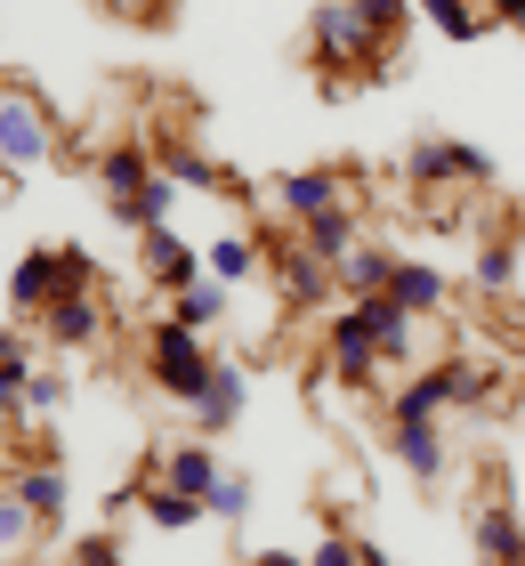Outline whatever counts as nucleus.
Instances as JSON below:
<instances>
[{
    "label": "nucleus",
    "mask_w": 525,
    "mask_h": 566,
    "mask_svg": "<svg viewBox=\"0 0 525 566\" xmlns=\"http://www.w3.org/2000/svg\"><path fill=\"white\" fill-rule=\"evenodd\" d=\"M57 154V106H41V90L0 82V170H49Z\"/></svg>",
    "instance_id": "nucleus-1"
},
{
    "label": "nucleus",
    "mask_w": 525,
    "mask_h": 566,
    "mask_svg": "<svg viewBox=\"0 0 525 566\" xmlns=\"http://www.w3.org/2000/svg\"><path fill=\"white\" fill-rule=\"evenodd\" d=\"M146 373H154V389H162V397L195 405V397L210 389V373H219V356L202 348V332H195V324L162 316V324L146 332Z\"/></svg>",
    "instance_id": "nucleus-2"
},
{
    "label": "nucleus",
    "mask_w": 525,
    "mask_h": 566,
    "mask_svg": "<svg viewBox=\"0 0 525 566\" xmlns=\"http://www.w3.org/2000/svg\"><path fill=\"white\" fill-rule=\"evenodd\" d=\"M307 41H315V57H324V73H372L388 65V33H372V17L356 9V0H324V9L307 17Z\"/></svg>",
    "instance_id": "nucleus-3"
},
{
    "label": "nucleus",
    "mask_w": 525,
    "mask_h": 566,
    "mask_svg": "<svg viewBox=\"0 0 525 566\" xmlns=\"http://www.w3.org/2000/svg\"><path fill=\"white\" fill-rule=\"evenodd\" d=\"M405 178L420 195H429V187H485L493 154L485 146H461V138H412L405 146Z\"/></svg>",
    "instance_id": "nucleus-4"
},
{
    "label": "nucleus",
    "mask_w": 525,
    "mask_h": 566,
    "mask_svg": "<svg viewBox=\"0 0 525 566\" xmlns=\"http://www.w3.org/2000/svg\"><path fill=\"white\" fill-rule=\"evenodd\" d=\"M65 292H82V283L65 275V260H57V251H24V260L9 268V307H17L24 324H41V316H49V307H57Z\"/></svg>",
    "instance_id": "nucleus-5"
},
{
    "label": "nucleus",
    "mask_w": 525,
    "mask_h": 566,
    "mask_svg": "<svg viewBox=\"0 0 525 566\" xmlns=\"http://www.w3.org/2000/svg\"><path fill=\"white\" fill-rule=\"evenodd\" d=\"M138 268H146L154 292L170 300V292H187V283L202 275V251L178 235V227H146V235H138Z\"/></svg>",
    "instance_id": "nucleus-6"
},
{
    "label": "nucleus",
    "mask_w": 525,
    "mask_h": 566,
    "mask_svg": "<svg viewBox=\"0 0 525 566\" xmlns=\"http://www.w3.org/2000/svg\"><path fill=\"white\" fill-rule=\"evenodd\" d=\"M332 202H348V163H315V170H283L275 178V211L283 219H315V211H332Z\"/></svg>",
    "instance_id": "nucleus-7"
},
{
    "label": "nucleus",
    "mask_w": 525,
    "mask_h": 566,
    "mask_svg": "<svg viewBox=\"0 0 525 566\" xmlns=\"http://www.w3.org/2000/svg\"><path fill=\"white\" fill-rule=\"evenodd\" d=\"M324 365H332L339 380H372V373L388 365V356H380V340H372V324H364V316H356V307H348V316H332V340H324Z\"/></svg>",
    "instance_id": "nucleus-8"
},
{
    "label": "nucleus",
    "mask_w": 525,
    "mask_h": 566,
    "mask_svg": "<svg viewBox=\"0 0 525 566\" xmlns=\"http://www.w3.org/2000/svg\"><path fill=\"white\" fill-rule=\"evenodd\" d=\"M41 332H49V348H97L105 340V300L97 292H65L41 316Z\"/></svg>",
    "instance_id": "nucleus-9"
},
{
    "label": "nucleus",
    "mask_w": 525,
    "mask_h": 566,
    "mask_svg": "<svg viewBox=\"0 0 525 566\" xmlns=\"http://www.w3.org/2000/svg\"><path fill=\"white\" fill-rule=\"evenodd\" d=\"M275 275H283V300L292 307H332V292H339V268L315 260V251H300V243L275 260Z\"/></svg>",
    "instance_id": "nucleus-10"
},
{
    "label": "nucleus",
    "mask_w": 525,
    "mask_h": 566,
    "mask_svg": "<svg viewBox=\"0 0 525 566\" xmlns=\"http://www.w3.org/2000/svg\"><path fill=\"white\" fill-rule=\"evenodd\" d=\"M469 543H477L485 566H525V526H517L510 502H485L477 518H469Z\"/></svg>",
    "instance_id": "nucleus-11"
},
{
    "label": "nucleus",
    "mask_w": 525,
    "mask_h": 566,
    "mask_svg": "<svg viewBox=\"0 0 525 566\" xmlns=\"http://www.w3.org/2000/svg\"><path fill=\"white\" fill-rule=\"evenodd\" d=\"M388 453H397L420 485L444 478V429H437V421H388Z\"/></svg>",
    "instance_id": "nucleus-12"
},
{
    "label": "nucleus",
    "mask_w": 525,
    "mask_h": 566,
    "mask_svg": "<svg viewBox=\"0 0 525 566\" xmlns=\"http://www.w3.org/2000/svg\"><path fill=\"white\" fill-rule=\"evenodd\" d=\"M348 307H356L364 324H372V340H380L388 365H397V356L412 348V324H420V316H412V307H405L397 292H364V300H348Z\"/></svg>",
    "instance_id": "nucleus-13"
},
{
    "label": "nucleus",
    "mask_w": 525,
    "mask_h": 566,
    "mask_svg": "<svg viewBox=\"0 0 525 566\" xmlns=\"http://www.w3.org/2000/svg\"><path fill=\"white\" fill-rule=\"evenodd\" d=\"M146 478H162V485H178V494H210V485H219V453L210 446H170V453H154L146 461Z\"/></svg>",
    "instance_id": "nucleus-14"
},
{
    "label": "nucleus",
    "mask_w": 525,
    "mask_h": 566,
    "mask_svg": "<svg viewBox=\"0 0 525 566\" xmlns=\"http://www.w3.org/2000/svg\"><path fill=\"white\" fill-rule=\"evenodd\" d=\"M397 260H405V251H388V243H372V235H364V243H348V260H339V292H348V300H364V292H388Z\"/></svg>",
    "instance_id": "nucleus-15"
},
{
    "label": "nucleus",
    "mask_w": 525,
    "mask_h": 566,
    "mask_svg": "<svg viewBox=\"0 0 525 566\" xmlns=\"http://www.w3.org/2000/svg\"><path fill=\"white\" fill-rule=\"evenodd\" d=\"M259 260H267V243H259V235H210L202 243V275H219L227 292H234V283H251Z\"/></svg>",
    "instance_id": "nucleus-16"
},
{
    "label": "nucleus",
    "mask_w": 525,
    "mask_h": 566,
    "mask_svg": "<svg viewBox=\"0 0 525 566\" xmlns=\"http://www.w3.org/2000/svg\"><path fill=\"white\" fill-rule=\"evenodd\" d=\"M348 243H364L356 235V211L348 202H332V211H315V219H300V251H315V260H348Z\"/></svg>",
    "instance_id": "nucleus-17"
},
{
    "label": "nucleus",
    "mask_w": 525,
    "mask_h": 566,
    "mask_svg": "<svg viewBox=\"0 0 525 566\" xmlns=\"http://www.w3.org/2000/svg\"><path fill=\"white\" fill-rule=\"evenodd\" d=\"M97 178H105V202H129V195H146L162 170H154L146 146H114V154H97Z\"/></svg>",
    "instance_id": "nucleus-18"
},
{
    "label": "nucleus",
    "mask_w": 525,
    "mask_h": 566,
    "mask_svg": "<svg viewBox=\"0 0 525 566\" xmlns=\"http://www.w3.org/2000/svg\"><path fill=\"white\" fill-rule=\"evenodd\" d=\"M138 510L154 518V534H187L195 518H210L195 494H178V485H162V478H146V485H138Z\"/></svg>",
    "instance_id": "nucleus-19"
},
{
    "label": "nucleus",
    "mask_w": 525,
    "mask_h": 566,
    "mask_svg": "<svg viewBox=\"0 0 525 566\" xmlns=\"http://www.w3.org/2000/svg\"><path fill=\"white\" fill-rule=\"evenodd\" d=\"M234 413H243V365H219V373H210V389L195 397V429L219 437V429H234Z\"/></svg>",
    "instance_id": "nucleus-20"
},
{
    "label": "nucleus",
    "mask_w": 525,
    "mask_h": 566,
    "mask_svg": "<svg viewBox=\"0 0 525 566\" xmlns=\"http://www.w3.org/2000/svg\"><path fill=\"white\" fill-rule=\"evenodd\" d=\"M388 292H397L412 316H437V307H444V268H429V260H397Z\"/></svg>",
    "instance_id": "nucleus-21"
},
{
    "label": "nucleus",
    "mask_w": 525,
    "mask_h": 566,
    "mask_svg": "<svg viewBox=\"0 0 525 566\" xmlns=\"http://www.w3.org/2000/svg\"><path fill=\"white\" fill-rule=\"evenodd\" d=\"M437 397L444 405H485V389H493V373L477 365V356H437Z\"/></svg>",
    "instance_id": "nucleus-22"
},
{
    "label": "nucleus",
    "mask_w": 525,
    "mask_h": 566,
    "mask_svg": "<svg viewBox=\"0 0 525 566\" xmlns=\"http://www.w3.org/2000/svg\"><path fill=\"white\" fill-rule=\"evenodd\" d=\"M33 348H24V332H0V421L24 413V380H33Z\"/></svg>",
    "instance_id": "nucleus-23"
},
{
    "label": "nucleus",
    "mask_w": 525,
    "mask_h": 566,
    "mask_svg": "<svg viewBox=\"0 0 525 566\" xmlns=\"http://www.w3.org/2000/svg\"><path fill=\"white\" fill-rule=\"evenodd\" d=\"M170 202H178V178L162 170L146 195H129V202H114V219L129 227V235H146V227H170Z\"/></svg>",
    "instance_id": "nucleus-24"
},
{
    "label": "nucleus",
    "mask_w": 525,
    "mask_h": 566,
    "mask_svg": "<svg viewBox=\"0 0 525 566\" xmlns=\"http://www.w3.org/2000/svg\"><path fill=\"white\" fill-rule=\"evenodd\" d=\"M170 316L195 324V332H210V324L227 316V283H219V275H195L187 292H170Z\"/></svg>",
    "instance_id": "nucleus-25"
},
{
    "label": "nucleus",
    "mask_w": 525,
    "mask_h": 566,
    "mask_svg": "<svg viewBox=\"0 0 525 566\" xmlns=\"http://www.w3.org/2000/svg\"><path fill=\"white\" fill-rule=\"evenodd\" d=\"M17 494H24V510H33L41 526H57V518H65V478L49 470V461H33V470H17Z\"/></svg>",
    "instance_id": "nucleus-26"
},
{
    "label": "nucleus",
    "mask_w": 525,
    "mask_h": 566,
    "mask_svg": "<svg viewBox=\"0 0 525 566\" xmlns=\"http://www.w3.org/2000/svg\"><path fill=\"white\" fill-rule=\"evenodd\" d=\"M510 283H517V235H485V243H477V292L502 300Z\"/></svg>",
    "instance_id": "nucleus-27"
},
{
    "label": "nucleus",
    "mask_w": 525,
    "mask_h": 566,
    "mask_svg": "<svg viewBox=\"0 0 525 566\" xmlns=\"http://www.w3.org/2000/svg\"><path fill=\"white\" fill-rule=\"evenodd\" d=\"M202 510H210V518H219V526L251 518V478H243V470H219V485H210V494H202Z\"/></svg>",
    "instance_id": "nucleus-28"
},
{
    "label": "nucleus",
    "mask_w": 525,
    "mask_h": 566,
    "mask_svg": "<svg viewBox=\"0 0 525 566\" xmlns=\"http://www.w3.org/2000/svg\"><path fill=\"white\" fill-rule=\"evenodd\" d=\"M444 413V397H437V373H420V380H405L397 397H388V421H437Z\"/></svg>",
    "instance_id": "nucleus-29"
},
{
    "label": "nucleus",
    "mask_w": 525,
    "mask_h": 566,
    "mask_svg": "<svg viewBox=\"0 0 525 566\" xmlns=\"http://www.w3.org/2000/svg\"><path fill=\"white\" fill-rule=\"evenodd\" d=\"M33 534H41V518L24 510V494L9 485V494H0V558H17L24 543H33Z\"/></svg>",
    "instance_id": "nucleus-30"
},
{
    "label": "nucleus",
    "mask_w": 525,
    "mask_h": 566,
    "mask_svg": "<svg viewBox=\"0 0 525 566\" xmlns=\"http://www.w3.org/2000/svg\"><path fill=\"white\" fill-rule=\"evenodd\" d=\"M420 17H429L444 41H477V0H420Z\"/></svg>",
    "instance_id": "nucleus-31"
},
{
    "label": "nucleus",
    "mask_w": 525,
    "mask_h": 566,
    "mask_svg": "<svg viewBox=\"0 0 525 566\" xmlns=\"http://www.w3.org/2000/svg\"><path fill=\"white\" fill-rule=\"evenodd\" d=\"M170 178H178V187H202V195H210V187H227V170L210 163V154H195V146H178V154H170Z\"/></svg>",
    "instance_id": "nucleus-32"
},
{
    "label": "nucleus",
    "mask_w": 525,
    "mask_h": 566,
    "mask_svg": "<svg viewBox=\"0 0 525 566\" xmlns=\"http://www.w3.org/2000/svg\"><path fill=\"white\" fill-rule=\"evenodd\" d=\"M73 389H65V373H33V380H24V413H33V421H49V413H57V405H65Z\"/></svg>",
    "instance_id": "nucleus-33"
},
{
    "label": "nucleus",
    "mask_w": 525,
    "mask_h": 566,
    "mask_svg": "<svg viewBox=\"0 0 525 566\" xmlns=\"http://www.w3.org/2000/svg\"><path fill=\"white\" fill-rule=\"evenodd\" d=\"M307 566H364V543L356 534H324V543L307 551Z\"/></svg>",
    "instance_id": "nucleus-34"
},
{
    "label": "nucleus",
    "mask_w": 525,
    "mask_h": 566,
    "mask_svg": "<svg viewBox=\"0 0 525 566\" xmlns=\"http://www.w3.org/2000/svg\"><path fill=\"white\" fill-rule=\"evenodd\" d=\"M73 566H122V543L114 534H82V543H73Z\"/></svg>",
    "instance_id": "nucleus-35"
},
{
    "label": "nucleus",
    "mask_w": 525,
    "mask_h": 566,
    "mask_svg": "<svg viewBox=\"0 0 525 566\" xmlns=\"http://www.w3.org/2000/svg\"><path fill=\"white\" fill-rule=\"evenodd\" d=\"M57 260H65V275L82 283V292H97V260H90V243H57Z\"/></svg>",
    "instance_id": "nucleus-36"
},
{
    "label": "nucleus",
    "mask_w": 525,
    "mask_h": 566,
    "mask_svg": "<svg viewBox=\"0 0 525 566\" xmlns=\"http://www.w3.org/2000/svg\"><path fill=\"white\" fill-rule=\"evenodd\" d=\"M356 9L372 17V33H388V41L405 33V0H356Z\"/></svg>",
    "instance_id": "nucleus-37"
},
{
    "label": "nucleus",
    "mask_w": 525,
    "mask_h": 566,
    "mask_svg": "<svg viewBox=\"0 0 525 566\" xmlns=\"http://www.w3.org/2000/svg\"><path fill=\"white\" fill-rule=\"evenodd\" d=\"M477 9H485L493 24H525V0H477Z\"/></svg>",
    "instance_id": "nucleus-38"
},
{
    "label": "nucleus",
    "mask_w": 525,
    "mask_h": 566,
    "mask_svg": "<svg viewBox=\"0 0 525 566\" xmlns=\"http://www.w3.org/2000/svg\"><path fill=\"white\" fill-rule=\"evenodd\" d=\"M122 17H154V9H170V0H114Z\"/></svg>",
    "instance_id": "nucleus-39"
},
{
    "label": "nucleus",
    "mask_w": 525,
    "mask_h": 566,
    "mask_svg": "<svg viewBox=\"0 0 525 566\" xmlns=\"http://www.w3.org/2000/svg\"><path fill=\"white\" fill-rule=\"evenodd\" d=\"M259 566H307V558H292V551H259Z\"/></svg>",
    "instance_id": "nucleus-40"
}]
</instances>
